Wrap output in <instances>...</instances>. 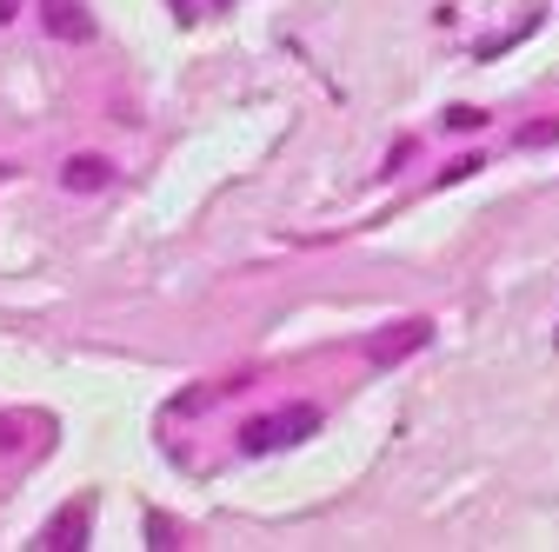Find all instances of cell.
<instances>
[{"instance_id": "6da1fadb", "label": "cell", "mask_w": 559, "mask_h": 552, "mask_svg": "<svg viewBox=\"0 0 559 552\" xmlns=\"http://www.w3.org/2000/svg\"><path fill=\"white\" fill-rule=\"evenodd\" d=\"M307 433H320V406L294 399V406H280V412L247 420V427H240V453H287V446H300Z\"/></svg>"}, {"instance_id": "7a4b0ae2", "label": "cell", "mask_w": 559, "mask_h": 552, "mask_svg": "<svg viewBox=\"0 0 559 552\" xmlns=\"http://www.w3.org/2000/svg\"><path fill=\"white\" fill-rule=\"evenodd\" d=\"M433 339V320H393V326H380L373 339H367V367H400V360H413L419 347Z\"/></svg>"}, {"instance_id": "3957f363", "label": "cell", "mask_w": 559, "mask_h": 552, "mask_svg": "<svg viewBox=\"0 0 559 552\" xmlns=\"http://www.w3.org/2000/svg\"><path fill=\"white\" fill-rule=\"evenodd\" d=\"M60 187H67V193H107V187H114V160H107V154H74V160H60Z\"/></svg>"}, {"instance_id": "277c9868", "label": "cell", "mask_w": 559, "mask_h": 552, "mask_svg": "<svg viewBox=\"0 0 559 552\" xmlns=\"http://www.w3.org/2000/svg\"><path fill=\"white\" fill-rule=\"evenodd\" d=\"M40 21H47L53 40H94V14L81 8V0H47Z\"/></svg>"}, {"instance_id": "5b68a950", "label": "cell", "mask_w": 559, "mask_h": 552, "mask_svg": "<svg viewBox=\"0 0 559 552\" xmlns=\"http://www.w3.org/2000/svg\"><path fill=\"white\" fill-rule=\"evenodd\" d=\"M34 545H47V552H81L87 545V506H67L60 519H47Z\"/></svg>"}, {"instance_id": "8992f818", "label": "cell", "mask_w": 559, "mask_h": 552, "mask_svg": "<svg viewBox=\"0 0 559 552\" xmlns=\"http://www.w3.org/2000/svg\"><path fill=\"white\" fill-rule=\"evenodd\" d=\"M559 141V120H539V127H520V147H552Z\"/></svg>"}, {"instance_id": "52a82bcc", "label": "cell", "mask_w": 559, "mask_h": 552, "mask_svg": "<svg viewBox=\"0 0 559 552\" xmlns=\"http://www.w3.org/2000/svg\"><path fill=\"white\" fill-rule=\"evenodd\" d=\"M21 427H27V420H14V412H0V453H14V446H21V440H27V433H21Z\"/></svg>"}, {"instance_id": "ba28073f", "label": "cell", "mask_w": 559, "mask_h": 552, "mask_svg": "<svg viewBox=\"0 0 559 552\" xmlns=\"http://www.w3.org/2000/svg\"><path fill=\"white\" fill-rule=\"evenodd\" d=\"M447 127L466 133V127H486V113H479V107H447Z\"/></svg>"}, {"instance_id": "9c48e42d", "label": "cell", "mask_w": 559, "mask_h": 552, "mask_svg": "<svg viewBox=\"0 0 559 552\" xmlns=\"http://www.w3.org/2000/svg\"><path fill=\"white\" fill-rule=\"evenodd\" d=\"M147 545H180V539H174V519L154 513V519H147Z\"/></svg>"}, {"instance_id": "30bf717a", "label": "cell", "mask_w": 559, "mask_h": 552, "mask_svg": "<svg viewBox=\"0 0 559 552\" xmlns=\"http://www.w3.org/2000/svg\"><path fill=\"white\" fill-rule=\"evenodd\" d=\"M8 14H14V0H0V21H8Z\"/></svg>"}]
</instances>
